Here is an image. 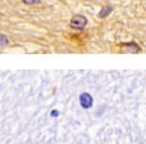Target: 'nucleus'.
<instances>
[{"mask_svg":"<svg viewBox=\"0 0 146 144\" xmlns=\"http://www.w3.org/2000/svg\"><path fill=\"white\" fill-rule=\"evenodd\" d=\"M111 11H113V7H110V5H108V7H105V8H102L101 9V12H100V18H105V17H108L109 14L111 13Z\"/></svg>","mask_w":146,"mask_h":144,"instance_id":"nucleus-3","label":"nucleus"},{"mask_svg":"<svg viewBox=\"0 0 146 144\" xmlns=\"http://www.w3.org/2000/svg\"><path fill=\"white\" fill-rule=\"evenodd\" d=\"M5 45H8V39H7V36L0 35V46H5Z\"/></svg>","mask_w":146,"mask_h":144,"instance_id":"nucleus-4","label":"nucleus"},{"mask_svg":"<svg viewBox=\"0 0 146 144\" xmlns=\"http://www.w3.org/2000/svg\"><path fill=\"white\" fill-rule=\"evenodd\" d=\"M22 1L26 4H39L40 3V0H22Z\"/></svg>","mask_w":146,"mask_h":144,"instance_id":"nucleus-5","label":"nucleus"},{"mask_svg":"<svg viewBox=\"0 0 146 144\" xmlns=\"http://www.w3.org/2000/svg\"><path fill=\"white\" fill-rule=\"evenodd\" d=\"M50 114H52V117H57L58 111H52V112H50Z\"/></svg>","mask_w":146,"mask_h":144,"instance_id":"nucleus-6","label":"nucleus"},{"mask_svg":"<svg viewBox=\"0 0 146 144\" xmlns=\"http://www.w3.org/2000/svg\"><path fill=\"white\" fill-rule=\"evenodd\" d=\"M87 23H88L87 18L84 16H80V14L74 16L71 18V21H70V26L72 28H75V30H83L87 26Z\"/></svg>","mask_w":146,"mask_h":144,"instance_id":"nucleus-1","label":"nucleus"},{"mask_svg":"<svg viewBox=\"0 0 146 144\" xmlns=\"http://www.w3.org/2000/svg\"><path fill=\"white\" fill-rule=\"evenodd\" d=\"M79 103L83 108H91L92 104H93V98H92V95L89 93H82L79 97Z\"/></svg>","mask_w":146,"mask_h":144,"instance_id":"nucleus-2","label":"nucleus"}]
</instances>
